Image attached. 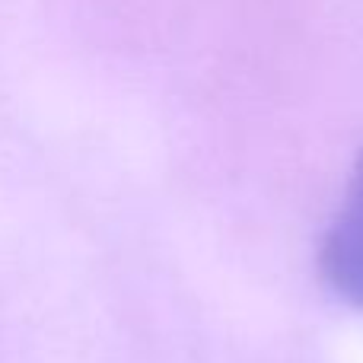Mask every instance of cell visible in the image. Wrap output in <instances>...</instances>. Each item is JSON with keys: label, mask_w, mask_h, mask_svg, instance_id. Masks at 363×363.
Returning <instances> with one entry per match:
<instances>
[{"label": "cell", "mask_w": 363, "mask_h": 363, "mask_svg": "<svg viewBox=\"0 0 363 363\" xmlns=\"http://www.w3.org/2000/svg\"><path fill=\"white\" fill-rule=\"evenodd\" d=\"M319 271L338 300L363 309V150L354 160L345 198L322 239Z\"/></svg>", "instance_id": "cell-1"}]
</instances>
